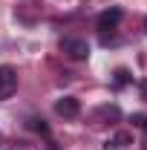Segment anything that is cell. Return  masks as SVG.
<instances>
[{
	"label": "cell",
	"instance_id": "5b68a950",
	"mask_svg": "<svg viewBox=\"0 0 147 150\" xmlns=\"http://www.w3.org/2000/svg\"><path fill=\"white\" fill-rule=\"evenodd\" d=\"M127 144H133V136H130L127 130H118L112 139H107V144H104V150H124Z\"/></svg>",
	"mask_w": 147,
	"mask_h": 150
},
{
	"label": "cell",
	"instance_id": "8992f818",
	"mask_svg": "<svg viewBox=\"0 0 147 150\" xmlns=\"http://www.w3.org/2000/svg\"><path fill=\"white\" fill-rule=\"evenodd\" d=\"M121 112H118V107H101V110L95 112V118H118Z\"/></svg>",
	"mask_w": 147,
	"mask_h": 150
},
{
	"label": "cell",
	"instance_id": "277c9868",
	"mask_svg": "<svg viewBox=\"0 0 147 150\" xmlns=\"http://www.w3.org/2000/svg\"><path fill=\"white\" fill-rule=\"evenodd\" d=\"M55 112L64 115V118H75L81 112V104H78V98H72V95H64V98L55 101Z\"/></svg>",
	"mask_w": 147,
	"mask_h": 150
},
{
	"label": "cell",
	"instance_id": "6da1fadb",
	"mask_svg": "<svg viewBox=\"0 0 147 150\" xmlns=\"http://www.w3.org/2000/svg\"><path fill=\"white\" fill-rule=\"evenodd\" d=\"M121 18H124V12H121L118 6H112V9H104V12L95 18V26H98L101 35H107V32H112V29H118Z\"/></svg>",
	"mask_w": 147,
	"mask_h": 150
},
{
	"label": "cell",
	"instance_id": "ba28073f",
	"mask_svg": "<svg viewBox=\"0 0 147 150\" xmlns=\"http://www.w3.org/2000/svg\"><path fill=\"white\" fill-rule=\"evenodd\" d=\"M133 124H136V127H141V130L147 133V115H144V112H136V115H133Z\"/></svg>",
	"mask_w": 147,
	"mask_h": 150
},
{
	"label": "cell",
	"instance_id": "7c38bea8",
	"mask_svg": "<svg viewBox=\"0 0 147 150\" xmlns=\"http://www.w3.org/2000/svg\"><path fill=\"white\" fill-rule=\"evenodd\" d=\"M144 150H147V147H144Z\"/></svg>",
	"mask_w": 147,
	"mask_h": 150
},
{
	"label": "cell",
	"instance_id": "3957f363",
	"mask_svg": "<svg viewBox=\"0 0 147 150\" xmlns=\"http://www.w3.org/2000/svg\"><path fill=\"white\" fill-rule=\"evenodd\" d=\"M61 49L69 58H75V61H87V58H90V43H87L84 38H64Z\"/></svg>",
	"mask_w": 147,
	"mask_h": 150
},
{
	"label": "cell",
	"instance_id": "9c48e42d",
	"mask_svg": "<svg viewBox=\"0 0 147 150\" xmlns=\"http://www.w3.org/2000/svg\"><path fill=\"white\" fill-rule=\"evenodd\" d=\"M32 127H35L37 133H43V136L49 133V127H46V121H43V118H32Z\"/></svg>",
	"mask_w": 147,
	"mask_h": 150
},
{
	"label": "cell",
	"instance_id": "30bf717a",
	"mask_svg": "<svg viewBox=\"0 0 147 150\" xmlns=\"http://www.w3.org/2000/svg\"><path fill=\"white\" fill-rule=\"evenodd\" d=\"M139 93H141V98H144V101H147V78H144V81H141V84H139Z\"/></svg>",
	"mask_w": 147,
	"mask_h": 150
},
{
	"label": "cell",
	"instance_id": "52a82bcc",
	"mask_svg": "<svg viewBox=\"0 0 147 150\" xmlns=\"http://www.w3.org/2000/svg\"><path fill=\"white\" fill-rule=\"evenodd\" d=\"M124 84H130V72L127 69H115V87H124Z\"/></svg>",
	"mask_w": 147,
	"mask_h": 150
},
{
	"label": "cell",
	"instance_id": "7a4b0ae2",
	"mask_svg": "<svg viewBox=\"0 0 147 150\" xmlns=\"http://www.w3.org/2000/svg\"><path fill=\"white\" fill-rule=\"evenodd\" d=\"M15 90H18V69L9 67V64H3L0 67V101L3 98H12Z\"/></svg>",
	"mask_w": 147,
	"mask_h": 150
},
{
	"label": "cell",
	"instance_id": "8fae6325",
	"mask_svg": "<svg viewBox=\"0 0 147 150\" xmlns=\"http://www.w3.org/2000/svg\"><path fill=\"white\" fill-rule=\"evenodd\" d=\"M144 29H147V20H144Z\"/></svg>",
	"mask_w": 147,
	"mask_h": 150
}]
</instances>
